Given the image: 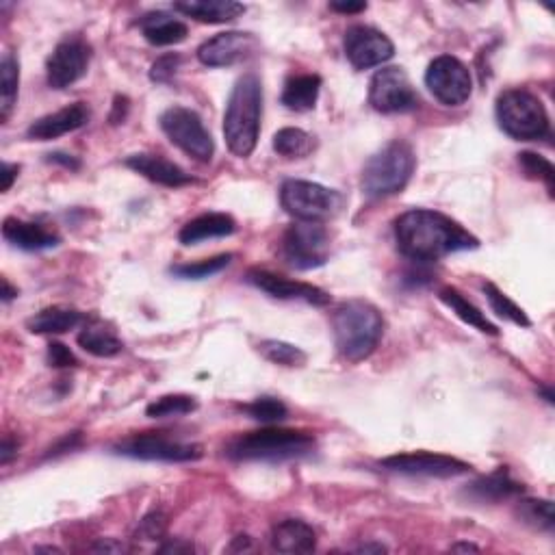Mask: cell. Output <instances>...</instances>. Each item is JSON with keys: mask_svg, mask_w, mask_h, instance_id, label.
I'll return each instance as SVG.
<instances>
[{"mask_svg": "<svg viewBox=\"0 0 555 555\" xmlns=\"http://www.w3.org/2000/svg\"><path fill=\"white\" fill-rule=\"evenodd\" d=\"M395 241L399 252L415 263H434L480 245L456 219L430 209H412L399 215L395 219Z\"/></svg>", "mask_w": 555, "mask_h": 555, "instance_id": "1", "label": "cell"}, {"mask_svg": "<svg viewBox=\"0 0 555 555\" xmlns=\"http://www.w3.org/2000/svg\"><path fill=\"white\" fill-rule=\"evenodd\" d=\"M332 332L339 354L350 363H360L376 352L384 332V319L371 302L350 300L334 311Z\"/></svg>", "mask_w": 555, "mask_h": 555, "instance_id": "2", "label": "cell"}, {"mask_svg": "<svg viewBox=\"0 0 555 555\" xmlns=\"http://www.w3.org/2000/svg\"><path fill=\"white\" fill-rule=\"evenodd\" d=\"M263 113V87L256 74H243L232 89L226 115L224 137L232 154L245 159L258 144Z\"/></svg>", "mask_w": 555, "mask_h": 555, "instance_id": "3", "label": "cell"}, {"mask_svg": "<svg viewBox=\"0 0 555 555\" xmlns=\"http://www.w3.org/2000/svg\"><path fill=\"white\" fill-rule=\"evenodd\" d=\"M313 449V434L300 430L267 428L232 438L226 445L224 454L235 462H285L304 458Z\"/></svg>", "mask_w": 555, "mask_h": 555, "instance_id": "4", "label": "cell"}, {"mask_svg": "<svg viewBox=\"0 0 555 555\" xmlns=\"http://www.w3.org/2000/svg\"><path fill=\"white\" fill-rule=\"evenodd\" d=\"M417 157L406 141H391L367 161L363 170V191L373 200L391 198L402 191L415 172Z\"/></svg>", "mask_w": 555, "mask_h": 555, "instance_id": "5", "label": "cell"}, {"mask_svg": "<svg viewBox=\"0 0 555 555\" xmlns=\"http://www.w3.org/2000/svg\"><path fill=\"white\" fill-rule=\"evenodd\" d=\"M497 122L503 133L519 141H538L551 133L545 105L527 89H506L499 94Z\"/></svg>", "mask_w": 555, "mask_h": 555, "instance_id": "6", "label": "cell"}, {"mask_svg": "<svg viewBox=\"0 0 555 555\" xmlns=\"http://www.w3.org/2000/svg\"><path fill=\"white\" fill-rule=\"evenodd\" d=\"M280 204L291 217L300 222L321 224L337 217L343 209L345 198L339 191L328 189L311 180H285L280 187Z\"/></svg>", "mask_w": 555, "mask_h": 555, "instance_id": "7", "label": "cell"}, {"mask_svg": "<svg viewBox=\"0 0 555 555\" xmlns=\"http://www.w3.org/2000/svg\"><path fill=\"white\" fill-rule=\"evenodd\" d=\"M118 456L148 462H196L202 458V447L185 443L165 432H144L128 436L113 447Z\"/></svg>", "mask_w": 555, "mask_h": 555, "instance_id": "8", "label": "cell"}, {"mask_svg": "<svg viewBox=\"0 0 555 555\" xmlns=\"http://www.w3.org/2000/svg\"><path fill=\"white\" fill-rule=\"evenodd\" d=\"M159 122L167 139L185 154H189L191 159L200 163H209L213 159V137L196 111L187 107H172L161 115Z\"/></svg>", "mask_w": 555, "mask_h": 555, "instance_id": "9", "label": "cell"}, {"mask_svg": "<svg viewBox=\"0 0 555 555\" xmlns=\"http://www.w3.org/2000/svg\"><path fill=\"white\" fill-rule=\"evenodd\" d=\"M282 258L300 271L326 265L330 258L328 230L315 222L293 224L282 237Z\"/></svg>", "mask_w": 555, "mask_h": 555, "instance_id": "10", "label": "cell"}, {"mask_svg": "<svg viewBox=\"0 0 555 555\" xmlns=\"http://www.w3.org/2000/svg\"><path fill=\"white\" fill-rule=\"evenodd\" d=\"M425 85L430 94L445 107H460L471 98L473 79L469 68L451 55L436 57L428 72H425Z\"/></svg>", "mask_w": 555, "mask_h": 555, "instance_id": "11", "label": "cell"}, {"mask_svg": "<svg viewBox=\"0 0 555 555\" xmlns=\"http://www.w3.org/2000/svg\"><path fill=\"white\" fill-rule=\"evenodd\" d=\"M369 102L380 113H406L419 107V96L408 74L397 68H382L369 83Z\"/></svg>", "mask_w": 555, "mask_h": 555, "instance_id": "12", "label": "cell"}, {"mask_svg": "<svg viewBox=\"0 0 555 555\" xmlns=\"http://www.w3.org/2000/svg\"><path fill=\"white\" fill-rule=\"evenodd\" d=\"M345 57L356 70H371L393 59L395 46L382 31L356 24L345 33Z\"/></svg>", "mask_w": 555, "mask_h": 555, "instance_id": "13", "label": "cell"}, {"mask_svg": "<svg viewBox=\"0 0 555 555\" xmlns=\"http://www.w3.org/2000/svg\"><path fill=\"white\" fill-rule=\"evenodd\" d=\"M380 467L402 475H419V477H456L469 473L471 467L454 456L432 454V451H412V454H395L384 458Z\"/></svg>", "mask_w": 555, "mask_h": 555, "instance_id": "14", "label": "cell"}, {"mask_svg": "<svg viewBox=\"0 0 555 555\" xmlns=\"http://www.w3.org/2000/svg\"><path fill=\"white\" fill-rule=\"evenodd\" d=\"M89 59H92V48L81 37H68L57 48L53 55L48 57L46 63V74H48V85L53 89H66L74 85L79 79H83Z\"/></svg>", "mask_w": 555, "mask_h": 555, "instance_id": "15", "label": "cell"}, {"mask_svg": "<svg viewBox=\"0 0 555 555\" xmlns=\"http://www.w3.org/2000/svg\"><path fill=\"white\" fill-rule=\"evenodd\" d=\"M258 48L261 44L252 33L226 31L206 40L198 48V59L206 68H228L252 59Z\"/></svg>", "mask_w": 555, "mask_h": 555, "instance_id": "16", "label": "cell"}, {"mask_svg": "<svg viewBox=\"0 0 555 555\" xmlns=\"http://www.w3.org/2000/svg\"><path fill=\"white\" fill-rule=\"evenodd\" d=\"M245 280H248L252 287L261 289L263 293L271 295V298L276 300H300L313 306L330 304V295L324 289L308 285V282H298V280H289L285 276L271 274L267 269H250Z\"/></svg>", "mask_w": 555, "mask_h": 555, "instance_id": "17", "label": "cell"}, {"mask_svg": "<svg viewBox=\"0 0 555 555\" xmlns=\"http://www.w3.org/2000/svg\"><path fill=\"white\" fill-rule=\"evenodd\" d=\"M89 120V109L83 105V102H76V105L63 107L55 113H48L44 118L35 120L29 126V139H37V141H50L68 135L72 131H79L81 126H85V122Z\"/></svg>", "mask_w": 555, "mask_h": 555, "instance_id": "18", "label": "cell"}, {"mask_svg": "<svg viewBox=\"0 0 555 555\" xmlns=\"http://www.w3.org/2000/svg\"><path fill=\"white\" fill-rule=\"evenodd\" d=\"M3 237L7 243L14 245V248H20L24 252H40V250L57 248L61 241V237L55 230L35 222H22V219H16V217L5 219Z\"/></svg>", "mask_w": 555, "mask_h": 555, "instance_id": "19", "label": "cell"}, {"mask_svg": "<svg viewBox=\"0 0 555 555\" xmlns=\"http://www.w3.org/2000/svg\"><path fill=\"white\" fill-rule=\"evenodd\" d=\"M126 167L163 187L176 189L193 183V178L185 170H180L176 163L167 161L161 154H133L126 159Z\"/></svg>", "mask_w": 555, "mask_h": 555, "instance_id": "20", "label": "cell"}, {"mask_svg": "<svg viewBox=\"0 0 555 555\" xmlns=\"http://www.w3.org/2000/svg\"><path fill=\"white\" fill-rule=\"evenodd\" d=\"M271 547L278 553H311L317 547L315 529L298 519H287L271 529Z\"/></svg>", "mask_w": 555, "mask_h": 555, "instance_id": "21", "label": "cell"}, {"mask_svg": "<svg viewBox=\"0 0 555 555\" xmlns=\"http://www.w3.org/2000/svg\"><path fill=\"white\" fill-rule=\"evenodd\" d=\"M174 11L204 24H224L243 16L245 5L235 0H187V3H174Z\"/></svg>", "mask_w": 555, "mask_h": 555, "instance_id": "22", "label": "cell"}, {"mask_svg": "<svg viewBox=\"0 0 555 555\" xmlns=\"http://www.w3.org/2000/svg\"><path fill=\"white\" fill-rule=\"evenodd\" d=\"M525 490V486L521 482L512 480V475L506 467L497 469L495 473L484 475L480 480L473 482L467 490L469 499L477 501V503H499L506 501L510 497L521 495Z\"/></svg>", "mask_w": 555, "mask_h": 555, "instance_id": "23", "label": "cell"}, {"mask_svg": "<svg viewBox=\"0 0 555 555\" xmlns=\"http://www.w3.org/2000/svg\"><path fill=\"white\" fill-rule=\"evenodd\" d=\"M237 230L235 219L226 213H204L196 219H191L178 232V241L183 245H196L206 239L230 237Z\"/></svg>", "mask_w": 555, "mask_h": 555, "instance_id": "24", "label": "cell"}, {"mask_svg": "<svg viewBox=\"0 0 555 555\" xmlns=\"http://www.w3.org/2000/svg\"><path fill=\"white\" fill-rule=\"evenodd\" d=\"M139 27L152 46L180 44L185 42V37L189 33L185 22L172 18L170 14H165V11H152V14H146L139 20Z\"/></svg>", "mask_w": 555, "mask_h": 555, "instance_id": "25", "label": "cell"}, {"mask_svg": "<svg viewBox=\"0 0 555 555\" xmlns=\"http://www.w3.org/2000/svg\"><path fill=\"white\" fill-rule=\"evenodd\" d=\"M76 341H79V345L87 354L98 356V358L118 356L124 347L122 341L118 339V334H115V330L100 319L87 321Z\"/></svg>", "mask_w": 555, "mask_h": 555, "instance_id": "26", "label": "cell"}, {"mask_svg": "<svg viewBox=\"0 0 555 555\" xmlns=\"http://www.w3.org/2000/svg\"><path fill=\"white\" fill-rule=\"evenodd\" d=\"M81 324H85V315L81 311L66 306H50L35 313L27 321V328L33 334H66Z\"/></svg>", "mask_w": 555, "mask_h": 555, "instance_id": "27", "label": "cell"}, {"mask_svg": "<svg viewBox=\"0 0 555 555\" xmlns=\"http://www.w3.org/2000/svg\"><path fill=\"white\" fill-rule=\"evenodd\" d=\"M321 92V79L317 74H298L291 76L282 89V105L291 111H311L315 109Z\"/></svg>", "mask_w": 555, "mask_h": 555, "instance_id": "28", "label": "cell"}, {"mask_svg": "<svg viewBox=\"0 0 555 555\" xmlns=\"http://www.w3.org/2000/svg\"><path fill=\"white\" fill-rule=\"evenodd\" d=\"M438 298H441V302L449 308L451 313H454L456 317H460L464 324H469L473 326L475 330H480L484 334H490V337H497L499 330L495 324H490V321L486 319V315L477 308L475 304H471L464 295L454 289V287H445L438 291Z\"/></svg>", "mask_w": 555, "mask_h": 555, "instance_id": "29", "label": "cell"}, {"mask_svg": "<svg viewBox=\"0 0 555 555\" xmlns=\"http://www.w3.org/2000/svg\"><path fill=\"white\" fill-rule=\"evenodd\" d=\"M18 83H20V66L16 57L7 53L0 63V120L7 122L11 109L18 98Z\"/></svg>", "mask_w": 555, "mask_h": 555, "instance_id": "30", "label": "cell"}, {"mask_svg": "<svg viewBox=\"0 0 555 555\" xmlns=\"http://www.w3.org/2000/svg\"><path fill=\"white\" fill-rule=\"evenodd\" d=\"M274 150L280 157L304 159L313 152V137L302 131V128H282L274 135Z\"/></svg>", "mask_w": 555, "mask_h": 555, "instance_id": "31", "label": "cell"}, {"mask_svg": "<svg viewBox=\"0 0 555 555\" xmlns=\"http://www.w3.org/2000/svg\"><path fill=\"white\" fill-rule=\"evenodd\" d=\"M484 293H486V300L490 304V308H493V313L501 319H506L510 321V324L514 326H519V328H529L532 326V319H529L525 315V311L521 306H516L506 293L499 291L493 282H486L484 285Z\"/></svg>", "mask_w": 555, "mask_h": 555, "instance_id": "32", "label": "cell"}, {"mask_svg": "<svg viewBox=\"0 0 555 555\" xmlns=\"http://www.w3.org/2000/svg\"><path fill=\"white\" fill-rule=\"evenodd\" d=\"M258 352L265 360L280 367H302L306 363V352H302L298 345H291L285 341H276L269 339L258 345Z\"/></svg>", "mask_w": 555, "mask_h": 555, "instance_id": "33", "label": "cell"}, {"mask_svg": "<svg viewBox=\"0 0 555 555\" xmlns=\"http://www.w3.org/2000/svg\"><path fill=\"white\" fill-rule=\"evenodd\" d=\"M198 408V402L191 395H163L146 408V415L152 419H167V417H183L191 415Z\"/></svg>", "mask_w": 555, "mask_h": 555, "instance_id": "34", "label": "cell"}, {"mask_svg": "<svg viewBox=\"0 0 555 555\" xmlns=\"http://www.w3.org/2000/svg\"><path fill=\"white\" fill-rule=\"evenodd\" d=\"M519 516L523 523L542 529V532H553L555 527L553 503L549 499H523L519 503Z\"/></svg>", "mask_w": 555, "mask_h": 555, "instance_id": "35", "label": "cell"}, {"mask_svg": "<svg viewBox=\"0 0 555 555\" xmlns=\"http://www.w3.org/2000/svg\"><path fill=\"white\" fill-rule=\"evenodd\" d=\"M230 261H232V254H219L215 258H204V261H198V263L174 265L170 271L176 278H183V280H204L226 269Z\"/></svg>", "mask_w": 555, "mask_h": 555, "instance_id": "36", "label": "cell"}, {"mask_svg": "<svg viewBox=\"0 0 555 555\" xmlns=\"http://www.w3.org/2000/svg\"><path fill=\"white\" fill-rule=\"evenodd\" d=\"M241 410L250 419L261 421V423H278L289 417L287 406L276 397H258V399H254V402L241 406Z\"/></svg>", "mask_w": 555, "mask_h": 555, "instance_id": "37", "label": "cell"}, {"mask_svg": "<svg viewBox=\"0 0 555 555\" xmlns=\"http://www.w3.org/2000/svg\"><path fill=\"white\" fill-rule=\"evenodd\" d=\"M519 165L523 167V172H525L527 178L542 180V183L547 185L549 193L553 196L555 170H553L551 161H547L545 157H540V154H534V152H521L519 154Z\"/></svg>", "mask_w": 555, "mask_h": 555, "instance_id": "38", "label": "cell"}, {"mask_svg": "<svg viewBox=\"0 0 555 555\" xmlns=\"http://www.w3.org/2000/svg\"><path fill=\"white\" fill-rule=\"evenodd\" d=\"M180 68V55L176 53H167V55H161L157 61L152 63V68H150V81L152 83H170L176 72Z\"/></svg>", "mask_w": 555, "mask_h": 555, "instance_id": "39", "label": "cell"}, {"mask_svg": "<svg viewBox=\"0 0 555 555\" xmlns=\"http://www.w3.org/2000/svg\"><path fill=\"white\" fill-rule=\"evenodd\" d=\"M165 527H167V519L163 512H150L148 516L139 521L137 527V538L141 540H159L165 534Z\"/></svg>", "mask_w": 555, "mask_h": 555, "instance_id": "40", "label": "cell"}, {"mask_svg": "<svg viewBox=\"0 0 555 555\" xmlns=\"http://www.w3.org/2000/svg\"><path fill=\"white\" fill-rule=\"evenodd\" d=\"M48 365L55 369H68V367L79 365V358L72 354L70 347L53 341L48 345Z\"/></svg>", "mask_w": 555, "mask_h": 555, "instance_id": "41", "label": "cell"}, {"mask_svg": "<svg viewBox=\"0 0 555 555\" xmlns=\"http://www.w3.org/2000/svg\"><path fill=\"white\" fill-rule=\"evenodd\" d=\"M128 113V98L126 96H115L113 100V111H111V124H120L126 120Z\"/></svg>", "mask_w": 555, "mask_h": 555, "instance_id": "42", "label": "cell"}, {"mask_svg": "<svg viewBox=\"0 0 555 555\" xmlns=\"http://www.w3.org/2000/svg\"><path fill=\"white\" fill-rule=\"evenodd\" d=\"M16 454H18V441H14L11 436H5L3 445H0V464L5 467V464H9Z\"/></svg>", "mask_w": 555, "mask_h": 555, "instance_id": "43", "label": "cell"}, {"mask_svg": "<svg viewBox=\"0 0 555 555\" xmlns=\"http://www.w3.org/2000/svg\"><path fill=\"white\" fill-rule=\"evenodd\" d=\"M18 170L20 167L14 163H3V174H0L3 176V187H0L3 189V193H7L11 189V185H14V180L18 178Z\"/></svg>", "mask_w": 555, "mask_h": 555, "instance_id": "44", "label": "cell"}, {"mask_svg": "<svg viewBox=\"0 0 555 555\" xmlns=\"http://www.w3.org/2000/svg\"><path fill=\"white\" fill-rule=\"evenodd\" d=\"M48 161L50 163H59L63 167H68V170H79L81 163L76 161L74 157H70V154H61V152H55V154H48Z\"/></svg>", "mask_w": 555, "mask_h": 555, "instance_id": "45", "label": "cell"}, {"mask_svg": "<svg viewBox=\"0 0 555 555\" xmlns=\"http://www.w3.org/2000/svg\"><path fill=\"white\" fill-rule=\"evenodd\" d=\"M330 9L337 14H360L367 9V3H330Z\"/></svg>", "mask_w": 555, "mask_h": 555, "instance_id": "46", "label": "cell"}, {"mask_svg": "<svg viewBox=\"0 0 555 555\" xmlns=\"http://www.w3.org/2000/svg\"><path fill=\"white\" fill-rule=\"evenodd\" d=\"M159 551L161 553H189V551H193V547L189 545V542H170V545H163Z\"/></svg>", "mask_w": 555, "mask_h": 555, "instance_id": "47", "label": "cell"}, {"mask_svg": "<svg viewBox=\"0 0 555 555\" xmlns=\"http://www.w3.org/2000/svg\"><path fill=\"white\" fill-rule=\"evenodd\" d=\"M18 295V289H14L9 285V280L3 278V302H11Z\"/></svg>", "mask_w": 555, "mask_h": 555, "instance_id": "48", "label": "cell"}, {"mask_svg": "<svg viewBox=\"0 0 555 555\" xmlns=\"http://www.w3.org/2000/svg\"><path fill=\"white\" fill-rule=\"evenodd\" d=\"M94 549L96 551H124L122 545H115V542H105V540H102L100 545H96Z\"/></svg>", "mask_w": 555, "mask_h": 555, "instance_id": "49", "label": "cell"}, {"mask_svg": "<svg viewBox=\"0 0 555 555\" xmlns=\"http://www.w3.org/2000/svg\"><path fill=\"white\" fill-rule=\"evenodd\" d=\"M358 551H365V553L367 551H378L380 553V551H386V547H382V545H363V547H358Z\"/></svg>", "mask_w": 555, "mask_h": 555, "instance_id": "50", "label": "cell"}, {"mask_svg": "<svg viewBox=\"0 0 555 555\" xmlns=\"http://www.w3.org/2000/svg\"><path fill=\"white\" fill-rule=\"evenodd\" d=\"M454 551H477L475 545H456Z\"/></svg>", "mask_w": 555, "mask_h": 555, "instance_id": "51", "label": "cell"}, {"mask_svg": "<svg viewBox=\"0 0 555 555\" xmlns=\"http://www.w3.org/2000/svg\"><path fill=\"white\" fill-rule=\"evenodd\" d=\"M35 551H48V553H61V549H57V547H40V549H35Z\"/></svg>", "mask_w": 555, "mask_h": 555, "instance_id": "52", "label": "cell"}]
</instances>
